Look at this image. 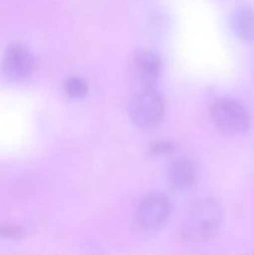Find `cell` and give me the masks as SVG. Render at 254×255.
I'll return each instance as SVG.
<instances>
[{
	"label": "cell",
	"instance_id": "cell-1",
	"mask_svg": "<svg viewBox=\"0 0 254 255\" xmlns=\"http://www.w3.org/2000/svg\"><path fill=\"white\" fill-rule=\"evenodd\" d=\"M222 211L218 204L209 199L198 202L187 213L183 224L184 238L188 243H206L219 228Z\"/></svg>",
	"mask_w": 254,
	"mask_h": 255
},
{
	"label": "cell",
	"instance_id": "cell-2",
	"mask_svg": "<svg viewBox=\"0 0 254 255\" xmlns=\"http://www.w3.org/2000/svg\"><path fill=\"white\" fill-rule=\"evenodd\" d=\"M129 116L138 128L153 129L163 117V101L153 87L137 90L129 102Z\"/></svg>",
	"mask_w": 254,
	"mask_h": 255
},
{
	"label": "cell",
	"instance_id": "cell-3",
	"mask_svg": "<svg viewBox=\"0 0 254 255\" xmlns=\"http://www.w3.org/2000/svg\"><path fill=\"white\" fill-rule=\"evenodd\" d=\"M211 119L216 128L226 134L242 133L251 124L248 110L232 99L217 100L211 107Z\"/></svg>",
	"mask_w": 254,
	"mask_h": 255
},
{
	"label": "cell",
	"instance_id": "cell-4",
	"mask_svg": "<svg viewBox=\"0 0 254 255\" xmlns=\"http://www.w3.org/2000/svg\"><path fill=\"white\" fill-rule=\"evenodd\" d=\"M162 71V61L157 54L149 50L136 52L131 62V76L137 90L151 89Z\"/></svg>",
	"mask_w": 254,
	"mask_h": 255
},
{
	"label": "cell",
	"instance_id": "cell-5",
	"mask_svg": "<svg viewBox=\"0 0 254 255\" xmlns=\"http://www.w3.org/2000/svg\"><path fill=\"white\" fill-rule=\"evenodd\" d=\"M171 216V203L162 194L146 197L139 203L137 217L142 227L149 231L162 228Z\"/></svg>",
	"mask_w": 254,
	"mask_h": 255
},
{
	"label": "cell",
	"instance_id": "cell-6",
	"mask_svg": "<svg viewBox=\"0 0 254 255\" xmlns=\"http://www.w3.org/2000/svg\"><path fill=\"white\" fill-rule=\"evenodd\" d=\"M34 69V56L26 46L14 44L7 47L2 60V71L7 79L21 81L30 76Z\"/></svg>",
	"mask_w": 254,
	"mask_h": 255
},
{
	"label": "cell",
	"instance_id": "cell-7",
	"mask_svg": "<svg viewBox=\"0 0 254 255\" xmlns=\"http://www.w3.org/2000/svg\"><path fill=\"white\" fill-rule=\"evenodd\" d=\"M197 166L191 158L176 159L169 168V184L176 191H186L189 189L197 181Z\"/></svg>",
	"mask_w": 254,
	"mask_h": 255
},
{
	"label": "cell",
	"instance_id": "cell-8",
	"mask_svg": "<svg viewBox=\"0 0 254 255\" xmlns=\"http://www.w3.org/2000/svg\"><path fill=\"white\" fill-rule=\"evenodd\" d=\"M231 26L236 36L247 44L254 42V11L248 7L236 10L231 16Z\"/></svg>",
	"mask_w": 254,
	"mask_h": 255
},
{
	"label": "cell",
	"instance_id": "cell-9",
	"mask_svg": "<svg viewBox=\"0 0 254 255\" xmlns=\"http://www.w3.org/2000/svg\"><path fill=\"white\" fill-rule=\"evenodd\" d=\"M64 90L72 99H82V97L86 96L87 91H89V87H87V84L82 79H79V77H70V79H67L65 81Z\"/></svg>",
	"mask_w": 254,
	"mask_h": 255
},
{
	"label": "cell",
	"instance_id": "cell-10",
	"mask_svg": "<svg viewBox=\"0 0 254 255\" xmlns=\"http://www.w3.org/2000/svg\"><path fill=\"white\" fill-rule=\"evenodd\" d=\"M174 149V146L169 142H157V143L152 144L151 146V153L153 156H162V154H168L171 153Z\"/></svg>",
	"mask_w": 254,
	"mask_h": 255
},
{
	"label": "cell",
	"instance_id": "cell-11",
	"mask_svg": "<svg viewBox=\"0 0 254 255\" xmlns=\"http://www.w3.org/2000/svg\"><path fill=\"white\" fill-rule=\"evenodd\" d=\"M24 236V232L15 226H0V237L4 238H21Z\"/></svg>",
	"mask_w": 254,
	"mask_h": 255
}]
</instances>
